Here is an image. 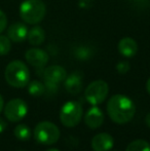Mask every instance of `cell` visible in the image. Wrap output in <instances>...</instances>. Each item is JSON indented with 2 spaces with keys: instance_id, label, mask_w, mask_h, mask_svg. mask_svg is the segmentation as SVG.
Listing matches in <instances>:
<instances>
[{
  "instance_id": "obj_17",
  "label": "cell",
  "mask_w": 150,
  "mask_h": 151,
  "mask_svg": "<svg viewBox=\"0 0 150 151\" xmlns=\"http://www.w3.org/2000/svg\"><path fill=\"white\" fill-rule=\"evenodd\" d=\"M28 91L33 97H40L45 93V86L39 80H33L31 82L29 81Z\"/></svg>"
},
{
  "instance_id": "obj_10",
  "label": "cell",
  "mask_w": 150,
  "mask_h": 151,
  "mask_svg": "<svg viewBox=\"0 0 150 151\" xmlns=\"http://www.w3.org/2000/svg\"><path fill=\"white\" fill-rule=\"evenodd\" d=\"M104 122V114L103 111L97 106L92 107L84 116V123L86 127L92 129H97Z\"/></svg>"
},
{
  "instance_id": "obj_25",
  "label": "cell",
  "mask_w": 150,
  "mask_h": 151,
  "mask_svg": "<svg viewBox=\"0 0 150 151\" xmlns=\"http://www.w3.org/2000/svg\"><path fill=\"white\" fill-rule=\"evenodd\" d=\"M3 106H4V101H3V98L1 97V95H0V112L2 111V109H3Z\"/></svg>"
},
{
  "instance_id": "obj_7",
  "label": "cell",
  "mask_w": 150,
  "mask_h": 151,
  "mask_svg": "<svg viewBox=\"0 0 150 151\" xmlns=\"http://www.w3.org/2000/svg\"><path fill=\"white\" fill-rule=\"evenodd\" d=\"M28 112L27 103L22 99L10 100L4 107V115L11 122L22 120Z\"/></svg>"
},
{
  "instance_id": "obj_14",
  "label": "cell",
  "mask_w": 150,
  "mask_h": 151,
  "mask_svg": "<svg viewBox=\"0 0 150 151\" xmlns=\"http://www.w3.org/2000/svg\"><path fill=\"white\" fill-rule=\"evenodd\" d=\"M117 50L121 56L126 58H132L138 52V44L133 38L124 37L118 42Z\"/></svg>"
},
{
  "instance_id": "obj_2",
  "label": "cell",
  "mask_w": 150,
  "mask_h": 151,
  "mask_svg": "<svg viewBox=\"0 0 150 151\" xmlns=\"http://www.w3.org/2000/svg\"><path fill=\"white\" fill-rule=\"evenodd\" d=\"M5 80L9 86L17 88H22L28 86L30 81V71L22 61H12L6 66L4 72Z\"/></svg>"
},
{
  "instance_id": "obj_15",
  "label": "cell",
  "mask_w": 150,
  "mask_h": 151,
  "mask_svg": "<svg viewBox=\"0 0 150 151\" xmlns=\"http://www.w3.org/2000/svg\"><path fill=\"white\" fill-rule=\"evenodd\" d=\"M27 39H28L29 43L32 45H41L45 39V32L40 26H34L31 30L28 31Z\"/></svg>"
},
{
  "instance_id": "obj_12",
  "label": "cell",
  "mask_w": 150,
  "mask_h": 151,
  "mask_svg": "<svg viewBox=\"0 0 150 151\" xmlns=\"http://www.w3.org/2000/svg\"><path fill=\"white\" fill-rule=\"evenodd\" d=\"M65 88L71 95H78L82 91V74L79 71L72 72L65 79Z\"/></svg>"
},
{
  "instance_id": "obj_23",
  "label": "cell",
  "mask_w": 150,
  "mask_h": 151,
  "mask_svg": "<svg viewBox=\"0 0 150 151\" xmlns=\"http://www.w3.org/2000/svg\"><path fill=\"white\" fill-rule=\"evenodd\" d=\"M7 127V122L3 119V118L0 117V133L5 131V129Z\"/></svg>"
},
{
  "instance_id": "obj_3",
  "label": "cell",
  "mask_w": 150,
  "mask_h": 151,
  "mask_svg": "<svg viewBox=\"0 0 150 151\" xmlns=\"http://www.w3.org/2000/svg\"><path fill=\"white\" fill-rule=\"evenodd\" d=\"M46 7L42 0H25L20 6V17L25 23L36 25L45 17Z\"/></svg>"
},
{
  "instance_id": "obj_13",
  "label": "cell",
  "mask_w": 150,
  "mask_h": 151,
  "mask_svg": "<svg viewBox=\"0 0 150 151\" xmlns=\"http://www.w3.org/2000/svg\"><path fill=\"white\" fill-rule=\"evenodd\" d=\"M27 35H28V29L26 25L23 23L12 24L7 29V37L12 42H17V43L23 42L27 38Z\"/></svg>"
},
{
  "instance_id": "obj_16",
  "label": "cell",
  "mask_w": 150,
  "mask_h": 151,
  "mask_svg": "<svg viewBox=\"0 0 150 151\" xmlns=\"http://www.w3.org/2000/svg\"><path fill=\"white\" fill-rule=\"evenodd\" d=\"M14 134L16 136L17 139L21 140V141H28L31 138V129L28 125L21 123L18 124L14 129Z\"/></svg>"
},
{
  "instance_id": "obj_22",
  "label": "cell",
  "mask_w": 150,
  "mask_h": 151,
  "mask_svg": "<svg viewBox=\"0 0 150 151\" xmlns=\"http://www.w3.org/2000/svg\"><path fill=\"white\" fill-rule=\"evenodd\" d=\"M6 26H7V18L5 14L2 10H0V34L5 30Z\"/></svg>"
},
{
  "instance_id": "obj_9",
  "label": "cell",
  "mask_w": 150,
  "mask_h": 151,
  "mask_svg": "<svg viewBox=\"0 0 150 151\" xmlns=\"http://www.w3.org/2000/svg\"><path fill=\"white\" fill-rule=\"evenodd\" d=\"M25 58L27 62L33 67L42 68L47 64L48 55L45 50L40 48H30L25 54Z\"/></svg>"
},
{
  "instance_id": "obj_20",
  "label": "cell",
  "mask_w": 150,
  "mask_h": 151,
  "mask_svg": "<svg viewBox=\"0 0 150 151\" xmlns=\"http://www.w3.org/2000/svg\"><path fill=\"white\" fill-rule=\"evenodd\" d=\"M11 43L7 36L0 35V56H5L10 52Z\"/></svg>"
},
{
  "instance_id": "obj_21",
  "label": "cell",
  "mask_w": 150,
  "mask_h": 151,
  "mask_svg": "<svg viewBox=\"0 0 150 151\" xmlns=\"http://www.w3.org/2000/svg\"><path fill=\"white\" fill-rule=\"evenodd\" d=\"M130 64L128 62L126 61H122V62H119V63L116 65V70H117L118 73L120 74H126L130 71Z\"/></svg>"
},
{
  "instance_id": "obj_27",
  "label": "cell",
  "mask_w": 150,
  "mask_h": 151,
  "mask_svg": "<svg viewBox=\"0 0 150 151\" xmlns=\"http://www.w3.org/2000/svg\"><path fill=\"white\" fill-rule=\"evenodd\" d=\"M46 151H59L58 149H48V150H46Z\"/></svg>"
},
{
  "instance_id": "obj_19",
  "label": "cell",
  "mask_w": 150,
  "mask_h": 151,
  "mask_svg": "<svg viewBox=\"0 0 150 151\" xmlns=\"http://www.w3.org/2000/svg\"><path fill=\"white\" fill-rule=\"evenodd\" d=\"M93 50L88 46H78L74 50V57L80 61H88L92 58Z\"/></svg>"
},
{
  "instance_id": "obj_4",
  "label": "cell",
  "mask_w": 150,
  "mask_h": 151,
  "mask_svg": "<svg viewBox=\"0 0 150 151\" xmlns=\"http://www.w3.org/2000/svg\"><path fill=\"white\" fill-rule=\"evenodd\" d=\"M61 132L55 123L50 121H41L34 129V138L40 144L52 145L59 141Z\"/></svg>"
},
{
  "instance_id": "obj_26",
  "label": "cell",
  "mask_w": 150,
  "mask_h": 151,
  "mask_svg": "<svg viewBox=\"0 0 150 151\" xmlns=\"http://www.w3.org/2000/svg\"><path fill=\"white\" fill-rule=\"evenodd\" d=\"M146 90L150 95V77L148 78V80H147V82H146Z\"/></svg>"
},
{
  "instance_id": "obj_5",
  "label": "cell",
  "mask_w": 150,
  "mask_h": 151,
  "mask_svg": "<svg viewBox=\"0 0 150 151\" xmlns=\"http://www.w3.org/2000/svg\"><path fill=\"white\" fill-rule=\"evenodd\" d=\"M83 114L81 104L76 101H69L60 110V120L66 127H74L80 122Z\"/></svg>"
},
{
  "instance_id": "obj_6",
  "label": "cell",
  "mask_w": 150,
  "mask_h": 151,
  "mask_svg": "<svg viewBox=\"0 0 150 151\" xmlns=\"http://www.w3.org/2000/svg\"><path fill=\"white\" fill-rule=\"evenodd\" d=\"M109 93V86L106 81L102 79L90 82L85 88L84 97L85 100L93 106H97L103 103Z\"/></svg>"
},
{
  "instance_id": "obj_8",
  "label": "cell",
  "mask_w": 150,
  "mask_h": 151,
  "mask_svg": "<svg viewBox=\"0 0 150 151\" xmlns=\"http://www.w3.org/2000/svg\"><path fill=\"white\" fill-rule=\"evenodd\" d=\"M67 77V71L59 65H52L45 68L43 71V78L45 83L57 84L65 81Z\"/></svg>"
},
{
  "instance_id": "obj_24",
  "label": "cell",
  "mask_w": 150,
  "mask_h": 151,
  "mask_svg": "<svg viewBox=\"0 0 150 151\" xmlns=\"http://www.w3.org/2000/svg\"><path fill=\"white\" fill-rule=\"evenodd\" d=\"M145 122H146V124L148 125V127H150V112L147 113L146 117H145Z\"/></svg>"
},
{
  "instance_id": "obj_11",
  "label": "cell",
  "mask_w": 150,
  "mask_h": 151,
  "mask_svg": "<svg viewBox=\"0 0 150 151\" xmlns=\"http://www.w3.org/2000/svg\"><path fill=\"white\" fill-rule=\"evenodd\" d=\"M113 145L112 136L107 133H100L92 139V148L94 151H110Z\"/></svg>"
},
{
  "instance_id": "obj_1",
  "label": "cell",
  "mask_w": 150,
  "mask_h": 151,
  "mask_svg": "<svg viewBox=\"0 0 150 151\" xmlns=\"http://www.w3.org/2000/svg\"><path fill=\"white\" fill-rule=\"evenodd\" d=\"M107 113L113 122L124 124L134 118L136 106L126 96L114 95L107 103Z\"/></svg>"
},
{
  "instance_id": "obj_18",
  "label": "cell",
  "mask_w": 150,
  "mask_h": 151,
  "mask_svg": "<svg viewBox=\"0 0 150 151\" xmlns=\"http://www.w3.org/2000/svg\"><path fill=\"white\" fill-rule=\"evenodd\" d=\"M126 151H150V144L145 140H135L128 144Z\"/></svg>"
}]
</instances>
